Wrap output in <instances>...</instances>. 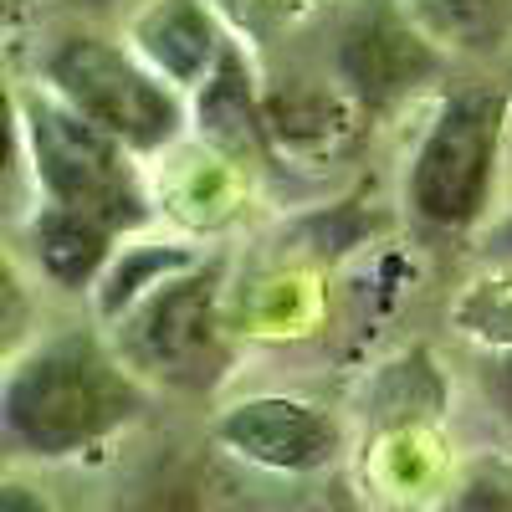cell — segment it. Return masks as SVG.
I'll list each match as a JSON object with an SVG mask.
<instances>
[{
  "instance_id": "obj_12",
  "label": "cell",
  "mask_w": 512,
  "mask_h": 512,
  "mask_svg": "<svg viewBox=\"0 0 512 512\" xmlns=\"http://www.w3.org/2000/svg\"><path fill=\"white\" fill-rule=\"evenodd\" d=\"M0 512H47V507H41L26 487H6L0 492Z\"/></svg>"
},
{
  "instance_id": "obj_5",
  "label": "cell",
  "mask_w": 512,
  "mask_h": 512,
  "mask_svg": "<svg viewBox=\"0 0 512 512\" xmlns=\"http://www.w3.org/2000/svg\"><path fill=\"white\" fill-rule=\"evenodd\" d=\"M134 359L175 384H205L216 369V282L210 277H175L154 282L144 308L128 328Z\"/></svg>"
},
{
  "instance_id": "obj_9",
  "label": "cell",
  "mask_w": 512,
  "mask_h": 512,
  "mask_svg": "<svg viewBox=\"0 0 512 512\" xmlns=\"http://www.w3.org/2000/svg\"><path fill=\"white\" fill-rule=\"evenodd\" d=\"M139 41L154 57L159 72H169L175 82H200L210 67H216V26L210 16L195 6V0H159V6L139 21Z\"/></svg>"
},
{
  "instance_id": "obj_6",
  "label": "cell",
  "mask_w": 512,
  "mask_h": 512,
  "mask_svg": "<svg viewBox=\"0 0 512 512\" xmlns=\"http://www.w3.org/2000/svg\"><path fill=\"white\" fill-rule=\"evenodd\" d=\"M221 441L256 461V466H272V472H313V466H323L338 446V431L333 420L303 400H246L236 410L221 415Z\"/></svg>"
},
{
  "instance_id": "obj_8",
  "label": "cell",
  "mask_w": 512,
  "mask_h": 512,
  "mask_svg": "<svg viewBox=\"0 0 512 512\" xmlns=\"http://www.w3.org/2000/svg\"><path fill=\"white\" fill-rule=\"evenodd\" d=\"M108 236H113L108 221L88 216V210H72V205H47L31 226L36 262L57 287L93 282L98 267L108 262Z\"/></svg>"
},
{
  "instance_id": "obj_7",
  "label": "cell",
  "mask_w": 512,
  "mask_h": 512,
  "mask_svg": "<svg viewBox=\"0 0 512 512\" xmlns=\"http://www.w3.org/2000/svg\"><path fill=\"white\" fill-rule=\"evenodd\" d=\"M344 67L354 77V88L364 98H390L405 93L431 72V52L395 21V16H364L349 36H344Z\"/></svg>"
},
{
  "instance_id": "obj_4",
  "label": "cell",
  "mask_w": 512,
  "mask_h": 512,
  "mask_svg": "<svg viewBox=\"0 0 512 512\" xmlns=\"http://www.w3.org/2000/svg\"><path fill=\"white\" fill-rule=\"evenodd\" d=\"M47 77L57 82L62 103H72L82 118L128 149H159L175 139L180 103L159 77H149L139 62H128L118 47L93 36H72L47 57Z\"/></svg>"
},
{
  "instance_id": "obj_14",
  "label": "cell",
  "mask_w": 512,
  "mask_h": 512,
  "mask_svg": "<svg viewBox=\"0 0 512 512\" xmlns=\"http://www.w3.org/2000/svg\"><path fill=\"white\" fill-rule=\"evenodd\" d=\"M502 384H507V400H512V364H507V374H502Z\"/></svg>"
},
{
  "instance_id": "obj_10",
  "label": "cell",
  "mask_w": 512,
  "mask_h": 512,
  "mask_svg": "<svg viewBox=\"0 0 512 512\" xmlns=\"http://www.w3.org/2000/svg\"><path fill=\"white\" fill-rule=\"evenodd\" d=\"M200 118L210 123V134L231 149H246L251 134H256V118H251V103H246V82H241V67L236 57H221L216 67V82L205 88V108Z\"/></svg>"
},
{
  "instance_id": "obj_1",
  "label": "cell",
  "mask_w": 512,
  "mask_h": 512,
  "mask_svg": "<svg viewBox=\"0 0 512 512\" xmlns=\"http://www.w3.org/2000/svg\"><path fill=\"white\" fill-rule=\"evenodd\" d=\"M139 405L134 384L118 374V364L82 333H67L57 344L36 349L6 384V431L41 451L67 456L108 436L118 420Z\"/></svg>"
},
{
  "instance_id": "obj_3",
  "label": "cell",
  "mask_w": 512,
  "mask_h": 512,
  "mask_svg": "<svg viewBox=\"0 0 512 512\" xmlns=\"http://www.w3.org/2000/svg\"><path fill=\"white\" fill-rule=\"evenodd\" d=\"M502 134V98L497 93H456L431 123L415 169H410V205L431 226H472L487 205L492 169Z\"/></svg>"
},
{
  "instance_id": "obj_13",
  "label": "cell",
  "mask_w": 512,
  "mask_h": 512,
  "mask_svg": "<svg viewBox=\"0 0 512 512\" xmlns=\"http://www.w3.org/2000/svg\"><path fill=\"white\" fill-rule=\"evenodd\" d=\"M492 246H497L502 256H512V216H507V221L497 226V236H492Z\"/></svg>"
},
{
  "instance_id": "obj_11",
  "label": "cell",
  "mask_w": 512,
  "mask_h": 512,
  "mask_svg": "<svg viewBox=\"0 0 512 512\" xmlns=\"http://www.w3.org/2000/svg\"><path fill=\"white\" fill-rule=\"evenodd\" d=\"M441 512H512V466L502 461H487L466 477Z\"/></svg>"
},
{
  "instance_id": "obj_2",
  "label": "cell",
  "mask_w": 512,
  "mask_h": 512,
  "mask_svg": "<svg viewBox=\"0 0 512 512\" xmlns=\"http://www.w3.org/2000/svg\"><path fill=\"white\" fill-rule=\"evenodd\" d=\"M26 134L36 154V180L52 205H72L108 221L113 231L144 221V190L108 128L82 118L72 103H26Z\"/></svg>"
}]
</instances>
